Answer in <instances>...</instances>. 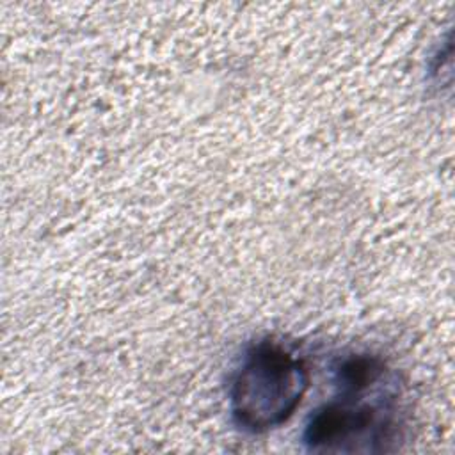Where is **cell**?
Here are the masks:
<instances>
[{"label":"cell","instance_id":"cell-1","mask_svg":"<svg viewBox=\"0 0 455 455\" xmlns=\"http://www.w3.org/2000/svg\"><path fill=\"white\" fill-rule=\"evenodd\" d=\"M336 393L316 407L302 430L311 453L391 451L403 432V387L398 373L373 354L334 361Z\"/></svg>","mask_w":455,"mask_h":455},{"label":"cell","instance_id":"cell-2","mask_svg":"<svg viewBox=\"0 0 455 455\" xmlns=\"http://www.w3.org/2000/svg\"><path fill=\"white\" fill-rule=\"evenodd\" d=\"M309 387L302 357L275 339L247 347L228 391L231 421L247 434H265L286 423Z\"/></svg>","mask_w":455,"mask_h":455}]
</instances>
